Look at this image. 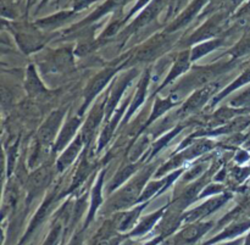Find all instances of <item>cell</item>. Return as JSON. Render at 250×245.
I'll use <instances>...</instances> for the list:
<instances>
[{"label": "cell", "instance_id": "6da1fadb", "mask_svg": "<svg viewBox=\"0 0 250 245\" xmlns=\"http://www.w3.org/2000/svg\"><path fill=\"white\" fill-rule=\"evenodd\" d=\"M211 227L210 224H197L193 225V226L187 227L186 229H183L180 234L175 238V244L176 245H182L187 243H192L195 242L197 239H199L208 229Z\"/></svg>", "mask_w": 250, "mask_h": 245}, {"label": "cell", "instance_id": "7a4b0ae2", "mask_svg": "<svg viewBox=\"0 0 250 245\" xmlns=\"http://www.w3.org/2000/svg\"><path fill=\"white\" fill-rule=\"evenodd\" d=\"M227 199H229V197H221V198H216V199H214V200H210V202L205 203V204H203L202 206L198 207L197 210H194L193 212H190L187 217L189 220L202 219V217L209 215L210 212H212V211H215L216 209H219V207L221 206V205L224 204Z\"/></svg>", "mask_w": 250, "mask_h": 245}, {"label": "cell", "instance_id": "3957f363", "mask_svg": "<svg viewBox=\"0 0 250 245\" xmlns=\"http://www.w3.org/2000/svg\"><path fill=\"white\" fill-rule=\"evenodd\" d=\"M61 115H62L61 112H54L50 119L48 120V122L42 127L41 132H39V137H41L44 143L50 141V138L53 137L54 132L56 131V127H58V123L60 122Z\"/></svg>", "mask_w": 250, "mask_h": 245}, {"label": "cell", "instance_id": "277c9868", "mask_svg": "<svg viewBox=\"0 0 250 245\" xmlns=\"http://www.w3.org/2000/svg\"><path fill=\"white\" fill-rule=\"evenodd\" d=\"M212 89H214L212 87H208V88H205V89H202L200 92L195 93V94L193 95V97H190V99L186 102L185 111H193V110H195V109H198V107L202 106L203 102H207L208 98L210 97Z\"/></svg>", "mask_w": 250, "mask_h": 245}, {"label": "cell", "instance_id": "5b68a950", "mask_svg": "<svg viewBox=\"0 0 250 245\" xmlns=\"http://www.w3.org/2000/svg\"><path fill=\"white\" fill-rule=\"evenodd\" d=\"M111 76H112V71L107 70V71H105V72L100 73L99 77H97L94 81H93L92 84L89 85V88H88V90H87V102H89V100L92 99V98L94 97L98 92H100V89L104 87L105 83L110 80V77H111Z\"/></svg>", "mask_w": 250, "mask_h": 245}, {"label": "cell", "instance_id": "8992f818", "mask_svg": "<svg viewBox=\"0 0 250 245\" xmlns=\"http://www.w3.org/2000/svg\"><path fill=\"white\" fill-rule=\"evenodd\" d=\"M81 144H82V143H81V139H77V141H76L75 143H73L72 145L70 146V149H68V150L66 151V153L63 154L62 156H61L60 161H59V166H60L61 170H62L65 166H67L68 163H70L71 161L75 159V156L77 155L78 150H80Z\"/></svg>", "mask_w": 250, "mask_h": 245}, {"label": "cell", "instance_id": "52a82bcc", "mask_svg": "<svg viewBox=\"0 0 250 245\" xmlns=\"http://www.w3.org/2000/svg\"><path fill=\"white\" fill-rule=\"evenodd\" d=\"M78 124H80V120L78 119H73L72 121L70 122V123L67 124V126L63 128L62 133H61V136L59 137V141H58V144H56V149L61 148V146L63 145V144L66 143V142L70 139V137L72 136L73 132L76 131V128L78 127Z\"/></svg>", "mask_w": 250, "mask_h": 245}, {"label": "cell", "instance_id": "ba28073f", "mask_svg": "<svg viewBox=\"0 0 250 245\" xmlns=\"http://www.w3.org/2000/svg\"><path fill=\"white\" fill-rule=\"evenodd\" d=\"M187 67H188V55H187V54H186V55H185V54H182V55L178 58V60L176 61V63H175V66H173L172 71L170 72V76H168L167 80L165 81V84H166V83L170 82L171 80H173L176 76L180 75L181 72H183V71H185Z\"/></svg>", "mask_w": 250, "mask_h": 245}, {"label": "cell", "instance_id": "9c48e42d", "mask_svg": "<svg viewBox=\"0 0 250 245\" xmlns=\"http://www.w3.org/2000/svg\"><path fill=\"white\" fill-rule=\"evenodd\" d=\"M159 216H160V212L151 215L150 217H148V219L144 220V221L142 222L138 227H137L136 231H134L132 234H133V236H139V234H143V233H146V232H148L149 229L151 228V226L154 225V222L159 219Z\"/></svg>", "mask_w": 250, "mask_h": 245}, {"label": "cell", "instance_id": "30bf717a", "mask_svg": "<svg viewBox=\"0 0 250 245\" xmlns=\"http://www.w3.org/2000/svg\"><path fill=\"white\" fill-rule=\"evenodd\" d=\"M217 43H219V41H215V43H210V44H205V46L202 45V46H199V48L194 49L192 58L193 59H198V58H200L202 55H204V54L209 53L211 49H214L215 46H216Z\"/></svg>", "mask_w": 250, "mask_h": 245}, {"label": "cell", "instance_id": "8fae6325", "mask_svg": "<svg viewBox=\"0 0 250 245\" xmlns=\"http://www.w3.org/2000/svg\"><path fill=\"white\" fill-rule=\"evenodd\" d=\"M59 234H60V228H59V227H56L55 229H53L51 234L49 236L48 241L45 242V244L44 245H55L56 242H58V239H59Z\"/></svg>", "mask_w": 250, "mask_h": 245}, {"label": "cell", "instance_id": "7c38bea8", "mask_svg": "<svg viewBox=\"0 0 250 245\" xmlns=\"http://www.w3.org/2000/svg\"><path fill=\"white\" fill-rule=\"evenodd\" d=\"M70 245H82V237L77 234V236L72 239V242H71Z\"/></svg>", "mask_w": 250, "mask_h": 245}, {"label": "cell", "instance_id": "4fadbf2b", "mask_svg": "<svg viewBox=\"0 0 250 245\" xmlns=\"http://www.w3.org/2000/svg\"><path fill=\"white\" fill-rule=\"evenodd\" d=\"M241 244V242L237 241V242H232V243H229V244H225V245H239Z\"/></svg>", "mask_w": 250, "mask_h": 245}, {"label": "cell", "instance_id": "5bb4252c", "mask_svg": "<svg viewBox=\"0 0 250 245\" xmlns=\"http://www.w3.org/2000/svg\"><path fill=\"white\" fill-rule=\"evenodd\" d=\"M246 245H250V236L248 237V239H247V242H246Z\"/></svg>", "mask_w": 250, "mask_h": 245}]
</instances>
